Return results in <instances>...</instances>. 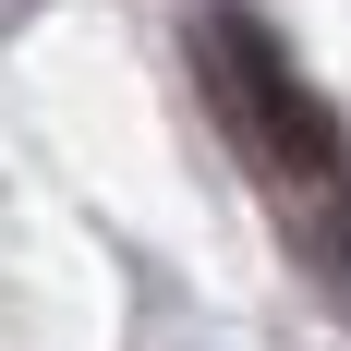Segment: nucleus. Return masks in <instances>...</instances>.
<instances>
[{
	"mask_svg": "<svg viewBox=\"0 0 351 351\" xmlns=\"http://www.w3.org/2000/svg\"><path fill=\"white\" fill-rule=\"evenodd\" d=\"M25 12H36V0H0V36H12V25H25Z\"/></svg>",
	"mask_w": 351,
	"mask_h": 351,
	"instance_id": "f03ea898",
	"label": "nucleus"
},
{
	"mask_svg": "<svg viewBox=\"0 0 351 351\" xmlns=\"http://www.w3.org/2000/svg\"><path fill=\"white\" fill-rule=\"evenodd\" d=\"M194 73H206L230 145H243L279 194H303V206H339V194H351V134H339V109L303 85V61L254 25L243 0H206V12H194Z\"/></svg>",
	"mask_w": 351,
	"mask_h": 351,
	"instance_id": "f257e3e1",
	"label": "nucleus"
}]
</instances>
